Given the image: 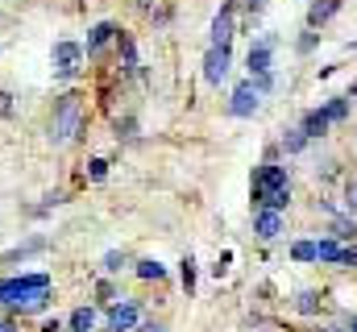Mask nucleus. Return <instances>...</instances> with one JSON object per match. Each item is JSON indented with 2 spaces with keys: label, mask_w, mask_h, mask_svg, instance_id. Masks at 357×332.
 I'll use <instances>...</instances> for the list:
<instances>
[{
  "label": "nucleus",
  "mask_w": 357,
  "mask_h": 332,
  "mask_svg": "<svg viewBox=\"0 0 357 332\" xmlns=\"http://www.w3.org/2000/svg\"><path fill=\"white\" fill-rule=\"evenodd\" d=\"M341 8V0H312V8H307V25L316 29V25H324V21H333V13Z\"/></svg>",
  "instance_id": "12"
},
{
  "label": "nucleus",
  "mask_w": 357,
  "mask_h": 332,
  "mask_svg": "<svg viewBox=\"0 0 357 332\" xmlns=\"http://www.w3.org/2000/svg\"><path fill=\"white\" fill-rule=\"evenodd\" d=\"M96 329V308H75L71 312V332H91Z\"/></svg>",
  "instance_id": "15"
},
{
  "label": "nucleus",
  "mask_w": 357,
  "mask_h": 332,
  "mask_svg": "<svg viewBox=\"0 0 357 332\" xmlns=\"http://www.w3.org/2000/svg\"><path fill=\"white\" fill-rule=\"evenodd\" d=\"M254 233H258L262 241H274V237L282 233V212H274V208H258V212H254Z\"/></svg>",
  "instance_id": "9"
},
{
  "label": "nucleus",
  "mask_w": 357,
  "mask_h": 332,
  "mask_svg": "<svg viewBox=\"0 0 357 332\" xmlns=\"http://www.w3.org/2000/svg\"><path fill=\"white\" fill-rule=\"evenodd\" d=\"M291 257L295 262H316V241H295L291 246Z\"/></svg>",
  "instance_id": "22"
},
{
  "label": "nucleus",
  "mask_w": 357,
  "mask_h": 332,
  "mask_svg": "<svg viewBox=\"0 0 357 332\" xmlns=\"http://www.w3.org/2000/svg\"><path fill=\"white\" fill-rule=\"evenodd\" d=\"M270 0H245V8H250V13H258V8H266Z\"/></svg>",
  "instance_id": "29"
},
{
  "label": "nucleus",
  "mask_w": 357,
  "mask_h": 332,
  "mask_svg": "<svg viewBox=\"0 0 357 332\" xmlns=\"http://www.w3.org/2000/svg\"><path fill=\"white\" fill-rule=\"evenodd\" d=\"M341 266H357V246L345 249V257H341Z\"/></svg>",
  "instance_id": "27"
},
{
  "label": "nucleus",
  "mask_w": 357,
  "mask_h": 332,
  "mask_svg": "<svg viewBox=\"0 0 357 332\" xmlns=\"http://www.w3.org/2000/svg\"><path fill=\"white\" fill-rule=\"evenodd\" d=\"M328 125H333V121H328V112H324V108H312V112H303V121H299V129H303V137H307V142L324 137V133H328Z\"/></svg>",
  "instance_id": "11"
},
{
  "label": "nucleus",
  "mask_w": 357,
  "mask_h": 332,
  "mask_svg": "<svg viewBox=\"0 0 357 332\" xmlns=\"http://www.w3.org/2000/svg\"><path fill=\"white\" fill-rule=\"evenodd\" d=\"M88 174H91V179H104V174H108V163H104V158H91Z\"/></svg>",
  "instance_id": "26"
},
{
  "label": "nucleus",
  "mask_w": 357,
  "mask_h": 332,
  "mask_svg": "<svg viewBox=\"0 0 357 332\" xmlns=\"http://www.w3.org/2000/svg\"><path fill=\"white\" fill-rule=\"evenodd\" d=\"M345 332H357V316H354V320H349V329H345Z\"/></svg>",
  "instance_id": "32"
},
{
  "label": "nucleus",
  "mask_w": 357,
  "mask_h": 332,
  "mask_svg": "<svg viewBox=\"0 0 357 332\" xmlns=\"http://www.w3.org/2000/svg\"><path fill=\"white\" fill-rule=\"evenodd\" d=\"M116 33H121V29H116L112 21H100V25L91 29V38H88V46H84V54H88V59H100V50H104L108 42H116Z\"/></svg>",
  "instance_id": "10"
},
{
  "label": "nucleus",
  "mask_w": 357,
  "mask_h": 332,
  "mask_svg": "<svg viewBox=\"0 0 357 332\" xmlns=\"http://www.w3.org/2000/svg\"><path fill=\"white\" fill-rule=\"evenodd\" d=\"M178 266H183V270H178V278H183V291L191 295V291H195V262H191V257H183Z\"/></svg>",
  "instance_id": "21"
},
{
  "label": "nucleus",
  "mask_w": 357,
  "mask_h": 332,
  "mask_svg": "<svg viewBox=\"0 0 357 332\" xmlns=\"http://www.w3.org/2000/svg\"><path fill=\"white\" fill-rule=\"evenodd\" d=\"M42 332H63V320H46V324H42Z\"/></svg>",
  "instance_id": "28"
},
{
  "label": "nucleus",
  "mask_w": 357,
  "mask_h": 332,
  "mask_svg": "<svg viewBox=\"0 0 357 332\" xmlns=\"http://www.w3.org/2000/svg\"><path fill=\"white\" fill-rule=\"evenodd\" d=\"M233 21H237V4H225L212 21V46H229L233 42Z\"/></svg>",
  "instance_id": "8"
},
{
  "label": "nucleus",
  "mask_w": 357,
  "mask_h": 332,
  "mask_svg": "<svg viewBox=\"0 0 357 332\" xmlns=\"http://www.w3.org/2000/svg\"><path fill=\"white\" fill-rule=\"evenodd\" d=\"M354 233H357V229H354V216H337V220H333V237H337V241H349Z\"/></svg>",
  "instance_id": "19"
},
{
  "label": "nucleus",
  "mask_w": 357,
  "mask_h": 332,
  "mask_svg": "<svg viewBox=\"0 0 357 332\" xmlns=\"http://www.w3.org/2000/svg\"><path fill=\"white\" fill-rule=\"evenodd\" d=\"M84 59H88V54H84L79 42H59V46H54V80H75Z\"/></svg>",
  "instance_id": "4"
},
{
  "label": "nucleus",
  "mask_w": 357,
  "mask_h": 332,
  "mask_svg": "<svg viewBox=\"0 0 357 332\" xmlns=\"http://www.w3.org/2000/svg\"><path fill=\"white\" fill-rule=\"evenodd\" d=\"M116 46H121V59H125V71H137V46H133V38H125V33H116Z\"/></svg>",
  "instance_id": "16"
},
{
  "label": "nucleus",
  "mask_w": 357,
  "mask_h": 332,
  "mask_svg": "<svg viewBox=\"0 0 357 332\" xmlns=\"http://www.w3.org/2000/svg\"><path fill=\"white\" fill-rule=\"evenodd\" d=\"M142 320V299H125L108 308V332H133Z\"/></svg>",
  "instance_id": "6"
},
{
  "label": "nucleus",
  "mask_w": 357,
  "mask_h": 332,
  "mask_svg": "<svg viewBox=\"0 0 357 332\" xmlns=\"http://www.w3.org/2000/svg\"><path fill=\"white\" fill-rule=\"evenodd\" d=\"M84 116H88L84 96H75V91L59 96V100H54V112H50V142H54V146L75 142V133L84 129Z\"/></svg>",
  "instance_id": "2"
},
{
  "label": "nucleus",
  "mask_w": 357,
  "mask_h": 332,
  "mask_svg": "<svg viewBox=\"0 0 357 332\" xmlns=\"http://www.w3.org/2000/svg\"><path fill=\"white\" fill-rule=\"evenodd\" d=\"M229 63H233V50L229 46H212L208 59H204V80L212 83V87H220V83L229 80Z\"/></svg>",
  "instance_id": "7"
},
{
  "label": "nucleus",
  "mask_w": 357,
  "mask_h": 332,
  "mask_svg": "<svg viewBox=\"0 0 357 332\" xmlns=\"http://www.w3.org/2000/svg\"><path fill=\"white\" fill-rule=\"evenodd\" d=\"M46 246L42 237H33V241H25V246H17V249H8L4 257H0V266H13V262H21V257H29V253H38V249Z\"/></svg>",
  "instance_id": "14"
},
{
  "label": "nucleus",
  "mask_w": 357,
  "mask_h": 332,
  "mask_svg": "<svg viewBox=\"0 0 357 332\" xmlns=\"http://www.w3.org/2000/svg\"><path fill=\"white\" fill-rule=\"evenodd\" d=\"M324 112H328V121L337 125V121H345V116H349V100H333V104H328Z\"/></svg>",
  "instance_id": "23"
},
{
  "label": "nucleus",
  "mask_w": 357,
  "mask_h": 332,
  "mask_svg": "<svg viewBox=\"0 0 357 332\" xmlns=\"http://www.w3.org/2000/svg\"><path fill=\"white\" fill-rule=\"evenodd\" d=\"M250 80L258 83V91H270V83H274V75H270V63H274V33H266V38H258L254 46H250Z\"/></svg>",
  "instance_id": "3"
},
{
  "label": "nucleus",
  "mask_w": 357,
  "mask_h": 332,
  "mask_svg": "<svg viewBox=\"0 0 357 332\" xmlns=\"http://www.w3.org/2000/svg\"><path fill=\"white\" fill-rule=\"evenodd\" d=\"M282 146H287V154H299V150L307 146V137H303V129H299V125H295V129H287V133H282Z\"/></svg>",
  "instance_id": "18"
},
{
  "label": "nucleus",
  "mask_w": 357,
  "mask_h": 332,
  "mask_svg": "<svg viewBox=\"0 0 357 332\" xmlns=\"http://www.w3.org/2000/svg\"><path fill=\"white\" fill-rule=\"evenodd\" d=\"M354 96H357V83H354Z\"/></svg>",
  "instance_id": "34"
},
{
  "label": "nucleus",
  "mask_w": 357,
  "mask_h": 332,
  "mask_svg": "<svg viewBox=\"0 0 357 332\" xmlns=\"http://www.w3.org/2000/svg\"><path fill=\"white\" fill-rule=\"evenodd\" d=\"M121 266H125V253H104V270L108 274H116Z\"/></svg>",
  "instance_id": "24"
},
{
  "label": "nucleus",
  "mask_w": 357,
  "mask_h": 332,
  "mask_svg": "<svg viewBox=\"0 0 357 332\" xmlns=\"http://www.w3.org/2000/svg\"><path fill=\"white\" fill-rule=\"evenodd\" d=\"M258 108H262V91H258V83L254 80L237 83V87H233V100H229V112H233V116H254Z\"/></svg>",
  "instance_id": "5"
},
{
  "label": "nucleus",
  "mask_w": 357,
  "mask_h": 332,
  "mask_svg": "<svg viewBox=\"0 0 357 332\" xmlns=\"http://www.w3.org/2000/svg\"><path fill=\"white\" fill-rule=\"evenodd\" d=\"M341 257H345V246H341L337 237L316 241V262H333V266H341Z\"/></svg>",
  "instance_id": "13"
},
{
  "label": "nucleus",
  "mask_w": 357,
  "mask_h": 332,
  "mask_svg": "<svg viewBox=\"0 0 357 332\" xmlns=\"http://www.w3.org/2000/svg\"><path fill=\"white\" fill-rule=\"evenodd\" d=\"M295 312H303V316H316V312H320V295H316V291H299V299H295Z\"/></svg>",
  "instance_id": "17"
},
{
  "label": "nucleus",
  "mask_w": 357,
  "mask_h": 332,
  "mask_svg": "<svg viewBox=\"0 0 357 332\" xmlns=\"http://www.w3.org/2000/svg\"><path fill=\"white\" fill-rule=\"evenodd\" d=\"M324 332H345V329H324Z\"/></svg>",
  "instance_id": "33"
},
{
  "label": "nucleus",
  "mask_w": 357,
  "mask_h": 332,
  "mask_svg": "<svg viewBox=\"0 0 357 332\" xmlns=\"http://www.w3.org/2000/svg\"><path fill=\"white\" fill-rule=\"evenodd\" d=\"M345 208H349V216H357V179L345 187Z\"/></svg>",
  "instance_id": "25"
},
{
  "label": "nucleus",
  "mask_w": 357,
  "mask_h": 332,
  "mask_svg": "<svg viewBox=\"0 0 357 332\" xmlns=\"http://www.w3.org/2000/svg\"><path fill=\"white\" fill-rule=\"evenodd\" d=\"M142 332H162V324H154V320H146V324H142Z\"/></svg>",
  "instance_id": "30"
},
{
  "label": "nucleus",
  "mask_w": 357,
  "mask_h": 332,
  "mask_svg": "<svg viewBox=\"0 0 357 332\" xmlns=\"http://www.w3.org/2000/svg\"><path fill=\"white\" fill-rule=\"evenodd\" d=\"M137 274H142V278H154V282H158V278H167V270H162V266H158L154 257H146V262H137Z\"/></svg>",
  "instance_id": "20"
},
{
  "label": "nucleus",
  "mask_w": 357,
  "mask_h": 332,
  "mask_svg": "<svg viewBox=\"0 0 357 332\" xmlns=\"http://www.w3.org/2000/svg\"><path fill=\"white\" fill-rule=\"evenodd\" d=\"M250 199H254V212L258 208H274L282 212L291 204V179H287V166L262 163L254 170V183H250Z\"/></svg>",
  "instance_id": "1"
},
{
  "label": "nucleus",
  "mask_w": 357,
  "mask_h": 332,
  "mask_svg": "<svg viewBox=\"0 0 357 332\" xmlns=\"http://www.w3.org/2000/svg\"><path fill=\"white\" fill-rule=\"evenodd\" d=\"M0 332H21V329H17L13 320H0Z\"/></svg>",
  "instance_id": "31"
}]
</instances>
